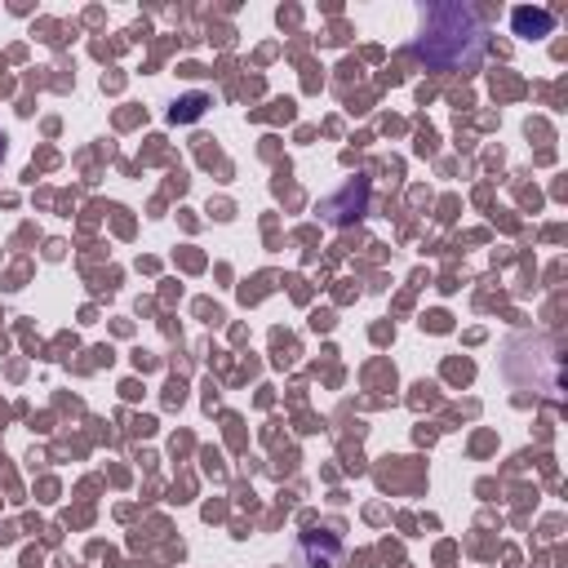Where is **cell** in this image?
I'll return each instance as SVG.
<instances>
[{
    "label": "cell",
    "mask_w": 568,
    "mask_h": 568,
    "mask_svg": "<svg viewBox=\"0 0 568 568\" xmlns=\"http://www.w3.org/2000/svg\"><path fill=\"white\" fill-rule=\"evenodd\" d=\"M204 106H209V93H186V98H178V102L169 106V120H173V124H186V120L204 115Z\"/></svg>",
    "instance_id": "5b68a950"
},
{
    "label": "cell",
    "mask_w": 568,
    "mask_h": 568,
    "mask_svg": "<svg viewBox=\"0 0 568 568\" xmlns=\"http://www.w3.org/2000/svg\"><path fill=\"white\" fill-rule=\"evenodd\" d=\"M342 541L333 532H306L297 541V568H337Z\"/></svg>",
    "instance_id": "3957f363"
},
{
    "label": "cell",
    "mask_w": 568,
    "mask_h": 568,
    "mask_svg": "<svg viewBox=\"0 0 568 568\" xmlns=\"http://www.w3.org/2000/svg\"><path fill=\"white\" fill-rule=\"evenodd\" d=\"M484 18L475 4L462 0H444V4H426L422 9V27H417V58L435 71H470L484 58Z\"/></svg>",
    "instance_id": "6da1fadb"
},
{
    "label": "cell",
    "mask_w": 568,
    "mask_h": 568,
    "mask_svg": "<svg viewBox=\"0 0 568 568\" xmlns=\"http://www.w3.org/2000/svg\"><path fill=\"white\" fill-rule=\"evenodd\" d=\"M510 27H515V36H528V40H532V36H550L555 18H550L546 9H528V4H524V9L510 13Z\"/></svg>",
    "instance_id": "277c9868"
},
{
    "label": "cell",
    "mask_w": 568,
    "mask_h": 568,
    "mask_svg": "<svg viewBox=\"0 0 568 568\" xmlns=\"http://www.w3.org/2000/svg\"><path fill=\"white\" fill-rule=\"evenodd\" d=\"M364 209H368V178H346V182L320 204L324 222H333V226H346V222L364 217Z\"/></svg>",
    "instance_id": "7a4b0ae2"
},
{
    "label": "cell",
    "mask_w": 568,
    "mask_h": 568,
    "mask_svg": "<svg viewBox=\"0 0 568 568\" xmlns=\"http://www.w3.org/2000/svg\"><path fill=\"white\" fill-rule=\"evenodd\" d=\"M0 151H4V138H0Z\"/></svg>",
    "instance_id": "8992f818"
}]
</instances>
